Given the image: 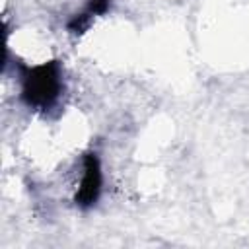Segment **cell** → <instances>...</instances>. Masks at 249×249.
Segmentation results:
<instances>
[{"instance_id": "cell-1", "label": "cell", "mask_w": 249, "mask_h": 249, "mask_svg": "<svg viewBox=\"0 0 249 249\" xmlns=\"http://www.w3.org/2000/svg\"><path fill=\"white\" fill-rule=\"evenodd\" d=\"M21 99L29 109H53L64 91V70L60 60H47L33 66H21Z\"/></svg>"}, {"instance_id": "cell-2", "label": "cell", "mask_w": 249, "mask_h": 249, "mask_svg": "<svg viewBox=\"0 0 249 249\" xmlns=\"http://www.w3.org/2000/svg\"><path fill=\"white\" fill-rule=\"evenodd\" d=\"M103 191V171H101V161L95 152H88L84 156L82 163V177L78 191L74 195V202L80 208H89L93 206Z\"/></svg>"}, {"instance_id": "cell-3", "label": "cell", "mask_w": 249, "mask_h": 249, "mask_svg": "<svg viewBox=\"0 0 249 249\" xmlns=\"http://www.w3.org/2000/svg\"><path fill=\"white\" fill-rule=\"evenodd\" d=\"M111 8V0H89L86 4V8L80 12V14H74L70 18V21L66 23L68 31L74 33V35H82L89 29L91 21L97 18V16H103L107 10Z\"/></svg>"}]
</instances>
